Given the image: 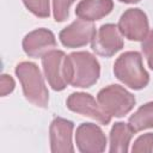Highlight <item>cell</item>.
Listing matches in <instances>:
<instances>
[{
    "label": "cell",
    "instance_id": "obj_5",
    "mask_svg": "<svg viewBox=\"0 0 153 153\" xmlns=\"http://www.w3.org/2000/svg\"><path fill=\"white\" fill-rule=\"evenodd\" d=\"M45 78L55 91H62L69 84L67 56L62 50H50L42 57Z\"/></svg>",
    "mask_w": 153,
    "mask_h": 153
},
{
    "label": "cell",
    "instance_id": "obj_6",
    "mask_svg": "<svg viewBox=\"0 0 153 153\" xmlns=\"http://www.w3.org/2000/svg\"><path fill=\"white\" fill-rule=\"evenodd\" d=\"M67 108L73 112L93 118L104 126L111 121V116L88 93H72L67 99Z\"/></svg>",
    "mask_w": 153,
    "mask_h": 153
},
{
    "label": "cell",
    "instance_id": "obj_10",
    "mask_svg": "<svg viewBox=\"0 0 153 153\" xmlns=\"http://www.w3.org/2000/svg\"><path fill=\"white\" fill-rule=\"evenodd\" d=\"M75 142L82 153H100L105 149L106 137L103 130L93 123H82L76 129Z\"/></svg>",
    "mask_w": 153,
    "mask_h": 153
},
{
    "label": "cell",
    "instance_id": "obj_3",
    "mask_svg": "<svg viewBox=\"0 0 153 153\" xmlns=\"http://www.w3.org/2000/svg\"><path fill=\"white\" fill-rule=\"evenodd\" d=\"M114 73L120 81L134 90L146 87L149 81V75L143 68L142 57L137 51L122 54L114 65Z\"/></svg>",
    "mask_w": 153,
    "mask_h": 153
},
{
    "label": "cell",
    "instance_id": "obj_12",
    "mask_svg": "<svg viewBox=\"0 0 153 153\" xmlns=\"http://www.w3.org/2000/svg\"><path fill=\"white\" fill-rule=\"evenodd\" d=\"M56 47L54 33L47 29H37L29 32L23 39V49L30 57H43Z\"/></svg>",
    "mask_w": 153,
    "mask_h": 153
},
{
    "label": "cell",
    "instance_id": "obj_1",
    "mask_svg": "<svg viewBox=\"0 0 153 153\" xmlns=\"http://www.w3.org/2000/svg\"><path fill=\"white\" fill-rule=\"evenodd\" d=\"M69 84L74 87H91L100 74L97 59L87 51H75L67 56Z\"/></svg>",
    "mask_w": 153,
    "mask_h": 153
},
{
    "label": "cell",
    "instance_id": "obj_16",
    "mask_svg": "<svg viewBox=\"0 0 153 153\" xmlns=\"http://www.w3.org/2000/svg\"><path fill=\"white\" fill-rule=\"evenodd\" d=\"M26 8L37 17L47 18L49 17V0H23Z\"/></svg>",
    "mask_w": 153,
    "mask_h": 153
},
{
    "label": "cell",
    "instance_id": "obj_7",
    "mask_svg": "<svg viewBox=\"0 0 153 153\" xmlns=\"http://www.w3.org/2000/svg\"><path fill=\"white\" fill-rule=\"evenodd\" d=\"M118 30L130 41H143L149 32L147 16L140 8H129L120 18Z\"/></svg>",
    "mask_w": 153,
    "mask_h": 153
},
{
    "label": "cell",
    "instance_id": "obj_8",
    "mask_svg": "<svg viewBox=\"0 0 153 153\" xmlns=\"http://www.w3.org/2000/svg\"><path fill=\"white\" fill-rule=\"evenodd\" d=\"M91 47L100 56L110 57L115 55L123 48V39L120 35L118 26L115 24L102 25L91 41Z\"/></svg>",
    "mask_w": 153,
    "mask_h": 153
},
{
    "label": "cell",
    "instance_id": "obj_19",
    "mask_svg": "<svg viewBox=\"0 0 153 153\" xmlns=\"http://www.w3.org/2000/svg\"><path fill=\"white\" fill-rule=\"evenodd\" d=\"M141 49L143 51V55L147 60L148 67L151 69H153V30L148 32L147 37L142 41V45Z\"/></svg>",
    "mask_w": 153,
    "mask_h": 153
},
{
    "label": "cell",
    "instance_id": "obj_9",
    "mask_svg": "<svg viewBox=\"0 0 153 153\" xmlns=\"http://www.w3.org/2000/svg\"><path fill=\"white\" fill-rule=\"evenodd\" d=\"M94 35L96 27L93 23L79 18L60 32V41L67 48H79L91 42Z\"/></svg>",
    "mask_w": 153,
    "mask_h": 153
},
{
    "label": "cell",
    "instance_id": "obj_18",
    "mask_svg": "<svg viewBox=\"0 0 153 153\" xmlns=\"http://www.w3.org/2000/svg\"><path fill=\"white\" fill-rule=\"evenodd\" d=\"M131 151H133V153L153 152V134L152 133H148V134L141 135L134 142Z\"/></svg>",
    "mask_w": 153,
    "mask_h": 153
},
{
    "label": "cell",
    "instance_id": "obj_2",
    "mask_svg": "<svg viewBox=\"0 0 153 153\" xmlns=\"http://www.w3.org/2000/svg\"><path fill=\"white\" fill-rule=\"evenodd\" d=\"M16 74L22 84L25 98L38 108H47L49 93L39 68L32 62H20L16 67Z\"/></svg>",
    "mask_w": 153,
    "mask_h": 153
},
{
    "label": "cell",
    "instance_id": "obj_21",
    "mask_svg": "<svg viewBox=\"0 0 153 153\" xmlns=\"http://www.w3.org/2000/svg\"><path fill=\"white\" fill-rule=\"evenodd\" d=\"M120 1L124 4H135V2H139L140 0H120Z\"/></svg>",
    "mask_w": 153,
    "mask_h": 153
},
{
    "label": "cell",
    "instance_id": "obj_11",
    "mask_svg": "<svg viewBox=\"0 0 153 153\" xmlns=\"http://www.w3.org/2000/svg\"><path fill=\"white\" fill-rule=\"evenodd\" d=\"M74 124L73 122L62 118L55 117L50 124V149L53 153H73L72 143V133Z\"/></svg>",
    "mask_w": 153,
    "mask_h": 153
},
{
    "label": "cell",
    "instance_id": "obj_17",
    "mask_svg": "<svg viewBox=\"0 0 153 153\" xmlns=\"http://www.w3.org/2000/svg\"><path fill=\"white\" fill-rule=\"evenodd\" d=\"M75 0H53L54 18L56 22H63L69 16V7Z\"/></svg>",
    "mask_w": 153,
    "mask_h": 153
},
{
    "label": "cell",
    "instance_id": "obj_14",
    "mask_svg": "<svg viewBox=\"0 0 153 153\" xmlns=\"http://www.w3.org/2000/svg\"><path fill=\"white\" fill-rule=\"evenodd\" d=\"M135 134L129 124L123 122H117L114 124L110 131V152L111 153H126L128 152V146L130 139Z\"/></svg>",
    "mask_w": 153,
    "mask_h": 153
},
{
    "label": "cell",
    "instance_id": "obj_20",
    "mask_svg": "<svg viewBox=\"0 0 153 153\" xmlns=\"http://www.w3.org/2000/svg\"><path fill=\"white\" fill-rule=\"evenodd\" d=\"M14 88V80L8 74H2L0 79V94L2 97L11 93Z\"/></svg>",
    "mask_w": 153,
    "mask_h": 153
},
{
    "label": "cell",
    "instance_id": "obj_15",
    "mask_svg": "<svg viewBox=\"0 0 153 153\" xmlns=\"http://www.w3.org/2000/svg\"><path fill=\"white\" fill-rule=\"evenodd\" d=\"M129 127L134 133L147 128H153V102L139 108V110L129 117Z\"/></svg>",
    "mask_w": 153,
    "mask_h": 153
},
{
    "label": "cell",
    "instance_id": "obj_13",
    "mask_svg": "<svg viewBox=\"0 0 153 153\" xmlns=\"http://www.w3.org/2000/svg\"><path fill=\"white\" fill-rule=\"evenodd\" d=\"M112 7V0H81L75 8V14L81 19L92 22L108 16Z\"/></svg>",
    "mask_w": 153,
    "mask_h": 153
},
{
    "label": "cell",
    "instance_id": "obj_4",
    "mask_svg": "<svg viewBox=\"0 0 153 153\" xmlns=\"http://www.w3.org/2000/svg\"><path fill=\"white\" fill-rule=\"evenodd\" d=\"M97 102L110 116L122 117L134 108L135 97L120 85H110L98 92Z\"/></svg>",
    "mask_w": 153,
    "mask_h": 153
}]
</instances>
